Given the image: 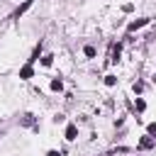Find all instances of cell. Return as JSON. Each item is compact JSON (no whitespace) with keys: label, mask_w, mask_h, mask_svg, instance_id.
I'll use <instances>...</instances> for the list:
<instances>
[{"label":"cell","mask_w":156,"mask_h":156,"mask_svg":"<svg viewBox=\"0 0 156 156\" xmlns=\"http://www.w3.org/2000/svg\"><path fill=\"white\" fill-rule=\"evenodd\" d=\"M156 144V136H144L141 141H139V149H151Z\"/></svg>","instance_id":"obj_1"},{"label":"cell","mask_w":156,"mask_h":156,"mask_svg":"<svg viewBox=\"0 0 156 156\" xmlns=\"http://www.w3.org/2000/svg\"><path fill=\"white\" fill-rule=\"evenodd\" d=\"M76 136H78V129H76V124H68V127H66V139H68V141H73Z\"/></svg>","instance_id":"obj_2"},{"label":"cell","mask_w":156,"mask_h":156,"mask_svg":"<svg viewBox=\"0 0 156 156\" xmlns=\"http://www.w3.org/2000/svg\"><path fill=\"white\" fill-rule=\"evenodd\" d=\"M32 2H34V0H24V2H22V5H20V7H17V12H15V17H20V15H22V12H27V7H29V5H32Z\"/></svg>","instance_id":"obj_3"},{"label":"cell","mask_w":156,"mask_h":156,"mask_svg":"<svg viewBox=\"0 0 156 156\" xmlns=\"http://www.w3.org/2000/svg\"><path fill=\"white\" fill-rule=\"evenodd\" d=\"M20 76H22V78H32V66H24V68L20 71Z\"/></svg>","instance_id":"obj_4"},{"label":"cell","mask_w":156,"mask_h":156,"mask_svg":"<svg viewBox=\"0 0 156 156\" xmlns=\"http://www.w3.org/2000/svg\"><path fill=\"white\" fill-rule=\"evenodd\" d=\"M51 90H56V93H58V90H63V83H61L58 78H56V80H51Z\"/></svg>","instance_id":"obj_5"},{"label":"cell","mask_w":156,"mask_h":156,"mask_svg":"<svg viewBox=\"0 0 156 156\" xmlns=\"http://www.w3.org/2000/svg\"><path fill=\"white\" fill-rule=\"evenodd\" d=\"M144 24H146V20H136V22L129 24V29H136V27H144Z\"/></svg>","instance_id":"obj_6"},{"label":"cell","mask_w":156,"mask_h":156,"mask_svg":"<svg viewBox=\"0 0 156 156\" xmlns=\"http://www.w3.org/2000/svg\"><path fill=\"white\" fill-rule=\"evenodd\" d=\"M134 107H136V112H144V107H146V102H144V100H141V98H139V100H136V105H134Z\"/></svg>","instance_id":"obj_7"},{"label":"cell","mask_w":156,"mask_h":156,"mask_svg":"<svg viewBox=\"0 0 156 156\" xmlns=\"http://www.w3.org/2000/svg\"><path fill=\"white\" fill-rule=\"evenodd\" d=\"M146 132H149V136H156V122H151V124L146 127Z\"/></svg>","instance_id":"obj_8"},{"label":"cell","mask_w":156,"mask_h":156,"mask_svg":"<svg viewBox=\"0 0 156 156\" xmlns=\"http://www.w3.org/2000/svg\"><path fill=\"white\" fill-rule=\"evenodd\" d=\"M51 61H54V56H44V58H41V63H44V66H51Z\"/></svg>","instance_id":"obj_9"},{"label":"cell","mask_w":156,"mask_h":156,"mask_svg":"<svg viewBox=\"0 0 156 156\" xmlns=\"http://www.w3.org/2000/svg\"><path fill=\"white\" fill-rule=\"evenodd\" d=\"M115 80H117L115 76H105V83H107V85H115Z\"/></svg>","instance_id":"obj_10"},{"label":"cell","mask_w":156,"mask_h":156,"mask_svg":"<svg viewBox=\"0 0 156 156\" xmlns=\"http://www.w3.org/2000/svg\"><path fill=\"white\" fill-rule=\"evenodd\" d=\"M85 56H95V49L93 46H85Z\"/></svg>","instance_id":"obj_11"},{"label":"cell","mask_w":156,"mask_h":156,"mask_svg":"<svg viewBox=\"0 0 156 156\" xmlns=\"http://www.w3.org/2000/svg\"><path fill=\"white\" fill-rule=\"evenodd\" d=\"M46 156H61V154H58V151H49Z\"/></svg>","instance_id":"obj_12"}]
</instances>
